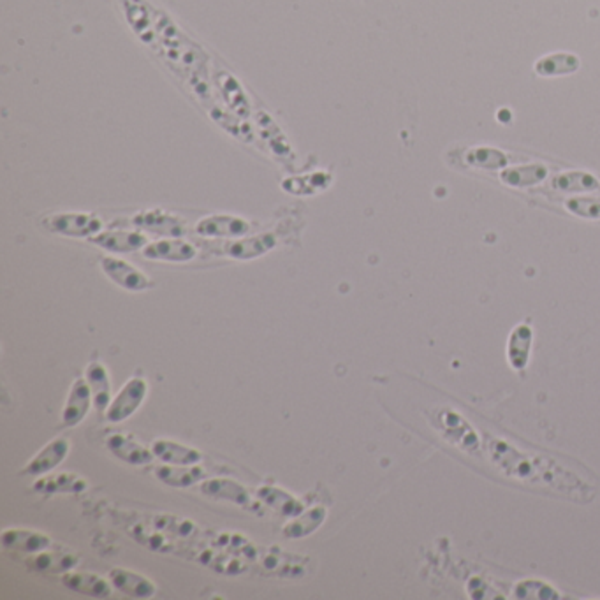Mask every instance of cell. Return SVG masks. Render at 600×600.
<instances>
[{
    "mask_svg": "<svg viewBox=\"0 0 600 600\" xmlns=\"http://www.w3.org/2000/svg\"><path fill=\"white\" fill-rule=\"evenodd\" d=\"M146 394H148V383L142 377H133L111 400L106 411L107 421L122 423L129 420L142 407Z\"/></svg>",
    "mask_w": 600,
    "mask_h": 600,
    "instance_id": "cell-1",
    "label": "cell"
},
{
    "mask_svg": "<svg viewBox=\"0 0 600 600\" xmlns=\"http://www.w3.org/2000/svg\"><path fill=\"white\" fill-rule=\"evenodd\" d=\"M199 492L215 500H226L231 503H236L250 512H259V507H261V503L254 500V496L250 494L247 488L233 479H226V477L205 479L199 485Z\"/></svg>",
    "mask_w": 600,
    "mask_h": 600,
    "instance_id": "cell-2",
    "label": "cell"
},
{
    "mask_svg": "<svg viewBox=\"0 0 600 600\" xmlns=\"http://www.w3.org/2000/svg\"><path fill=\"white\" fill-rule=\"evenodd\" d=\"M44 224L50 231L66 236H94L103 227V222L90 213H59L48 217Z\"/></svg>",
    "mask_w": 600,
    "mask_h": 600,
    "instance_id": "cell-3",
    "label": "cell"
},
{
    "mask_svg": "<svg viewBox=\"0 0 600 600\" xmlns=\"http://www.w3.org/2000/svg\"><path fill=\"white\" fill-rule=\"evenodd\" d=\"M69 451H71V442L64 437H59V438L48 442L36 457L25 465L22 474L32 475V477L46 475V474L53 472L64 459L68 458Z\"/></svg>",
    "mask_w": 600,
    "mask_h": 600,
    "instance_id": "cell-4",
    "label": "cell"
},
{
    "mask_svg": "<svg viewBox=\"0 0 600 600\" xmlns=\"http://www.w3.org/2000/svg\"><path fill=\"white\" fill-rule=\"evenodd\" d=\"M109 581L115 590L133 599H152L157 594V586L153 581L131 568L116 567L109 570Z\"/></svg>",
    "mask_w": 600,
    "mask_h": 600,
    "instance_id": "cell-5",
    "label": "cell"
},
{
    "mask_svg": "<svg viewBox=\"0 0 600 600\" xmlns=\"http://www.w3.org/2000/svg\"><path fill=\"white\" fill-rule=\"evenodd\" d=\"M62 585L74 594L92 599H107L113 594V585L105 577L92 572H66L62 574Z\"/></svg>",
    "mask_w": 600,
    "mask_h": 600,
    "instance_id": "cell-6",
    "label": "cell"
},
{
    "mask_svg": "<svg viewBox=\"0 0 600 600\" xmlns=\"http://www.w3.org/2000/svg\"><path fill=\"white\" fill-rule=\"evenodd\" d=\"M101 266L107 277L127 291H144L152 287L150 279L127 261L116 257H103Z\"/></svg>",
    "mask_w": 600,
    "mask_h": 600,
    "instance_id": "cell-7",
    "label": "cell"
},
{
    "mask_svg": "<svg viewBox=\"0 0 600 600\" xmlns=\"http://www.w3.org/2000/svg\"><path fill=\"white\" fill-rule=\"evenodd\" d=\"M2 546L11 551L41 553L51 548V539L44 531L27 529H5L0 535Z\"/></svg>",
    "mask_w": 600,
    "mask_h": 600,
    "instance_id": "cell-8",
    "label": "cell"
},
{
    "mask_svg": "<svg viewBox=\"0 0 600 600\" xmlns=\"http://www.w3.org/2000/svg\"><path fill=\"white\" fill-rule=\"evenodd\" d=\"M106 448L116 458L122 459L124 463H129V465H136V466L148 465L155 458L152 448L146 449L134 437L125 435V433L109 435L106 438Z\"/></svg>",
    "mask_w": 600,
    "mask_h": 600,
    "instance_id": "cell-9",
    "label": "cell"
},
{
    "mask_svg": "<svg viewBox=\"0 0 600 600\" xmlns=\"http://www.w3.org/2000/svg\"><path fill=\"white\" fill-rule=\"evenodd\" d=\"M92 403H94L92 391H90L87 379H76L72 383L66 405L62 409L64 426H76V424L81 423L87 418Z\"/></svg>",
    "mask_w": 600,
    "mask_h": 600,
    "instance_id": "cell-10",
    "label": "cell"
},
{
    "mask_svg": "<svg viewBox=\"0 0 600 600\" xmlns=\"http://www.w3.org/2000/svg\"><path fill=\"white\" fill-rule=\"evenodd\" d=\"M155 477L171 488H190L198 483H203L207 477L205 468L198 465H171L164 463L155 468Z\"/></svg>",
    "mask_w": 600,
    "mask_h": 600,
    "instance_id": "cell-11",
    "label": "cell"
},
{
    "mask_svg": "<svg viewBox=\"0 0 600 600\" xmlns=\"http://www.w3.org/2000/svg\"><path fill=\"white\" fill-rule=\"evenodd\" d=\"M250 224L244 218L231 215H217L203 218L196 231L203 236H222V238H236L247 235Z\"/></svg>",
    "mask_w": 600,
    "mask_h": 600,
    "instance_id": "cell-12",
    "label": "cell"
},
{
    "mask_svg": "<svg viewBox=\"0 0 600 600\" xmlns=\"http://www.w3.org/2000/svg\"><path fill=\"white\" fill-rule=\"evenodd\" d=\"M85 379L92 391V400L94 407L99 412H106L109 403H111V381H109V372L106 366L101 361H92L88 363L85 370Z\"/></svg>",
    "mask_w": 600,
    "mask_h": 600,
    "instance_id": "cell-13",
    "label": "cell"
},
{
    "mask_svg": "<svg viewBox=\"0 0 600 600\" xmlns=\"http://www.w3.org/2000/svg\"><path fill=\"white\" fill-rule=\"evenodd\" d=\"M146 259H157V261H173V263H187L196 257L198 250L185 242V240H161L155 244L146 245L143 250Z\"/></svg>",
    "mask_w": 600,
    "mask_h": 600,
    "instance_id": "cell-14",
    "label": "cell"
},
{
    "mask_svg": "<svg viewBox=\"0 0 600 600\" xmlns=\"http://www.w3.org/2000/svg\"><path fill=\"white\" fill-rule=\"evenodd\" d=\"M255 496L263 505L270 507L272 511L287 516V518H294L301 511H305L303 503L296 496H292L289 492L277 488V486H261Z\"/></svg>",
    "mask_w": 600,
    "mask_h": 600,
    "instance_id": "cell-15",
    "label": "cell"
},
{
    "mask_svg": "<svg viewBox=\"0 0 600 600\" xmlns=\"http://www.w3.org/2000/svg\"><path fill=\"white\" fill-rule=\"evenodd\" d=\"M152 451H153L155 458L161 459L162 463H171V465H198L203 459L201 451L178 444L175 440H164V438L155 440L152 444Z\"/></svg>",
    "mask_w": 600,
    "mask_h": 600,
    "instance_id": "cell-16",
    "label": "cell"
},
{
    "mask_svg": "<svg viewBox=\"0 0 600 600\" xmlns=\"http://www.w3.org/2000/svg\"><path fill=\"white\" fill-rule=\"evenodd\" d=\"M328 509L322 505H314L312 509L301 511L291 522L283 525L282 533L287 539H303L314 533L326 522Z\"/></svg>",
    "mask_w": 600,
    "mask_h": 600,
    "instance_id": "cell-17",
    "label": "cell"
},
{
    "mask_svg": "<svg viewBox=\"0 0 600 600\" xmlns=\"http://www.w3.org/2000/svg\"><path fill=\"white\" fill-rule=\"evenodd\" d=\"M579 68H581V60L577 55L568 53V51H557V53L540 57L535 62L533 71L542 78H555V76L574 74Z\"/></svg>",
    "mask_w": 600,
    "mask_h": 600,
    "instance_id": "cell-18",
    "label": "cell"
},
{
    "mask_svg": "<svg viewBox=\"0 0 600 600\" xmlns=\"http://www.w3.org/2000/svg\"><path fill=\"white\" fill-rule=\"evenodd\" d=\"M87 481L76 474L69 472H60L55 475H48L42 479H37L34 483V492L37 494H83L87 490Z\"/></svg>",
    "mask_w": 600,
    "mask_h": 600,
    "instance_id": "cell-19",
    "label": "cell"
},
{
    "mask_svg": "<svg viewBox=\"0 0 600 600\" xmlns=\"http://www.w3.org/2000/svg\"><path fill=\"white\" fill-rule=\"evenodd\" d=\"M109 252H134L146 245V238L134 231H106L90 240Z\"/></svg>",
    "mask_w": 600,
    "mask_h": 600,
    "instance_id": "cell-20",
    "label": "cell"
},
{
    "mask_svg": "<svg viewBox=\"0 0 600 600\" xmlns=\"http://www.w3.org/2000/svg\"><path fill=\"white\" fill-rule=\"evenodd\" d=\"M261 565L268 572L279 574L283 577H298V576L305 574V562H300V557L279 551V549L266 551V555L261 560Z\"/></svg>",
    "mask_w": 600,
    "mask_h": 600,
    "instance_id": "cell-21",
    "label": "cell"
},
{
    "mask_svg": "<svg viewBox=\"0 0 600 600\" xmlns=\"http://www.w3.org/2000/svg\"><path fill=\"white\" fill-rule=\"evenodd\" d=\"M134 224L143 229L155 231L161 235H170V236H180L185 233V224L177 217L166 215V213H143L134 218Z\"/></svg>",
    "mask_w": 600,
    "mask_h": 600,
    "instance_id": "cell-22",
    "label": "cell"
},
{
    "mask_svg": "<svg viewBox=\"0 0 600 600\" xmlns=\"http://www.w3.org/2000/svg\"><path fill=\"white\" fill-rule=\"evenodd\" d=\"M78 557L72 551H64V549H44L37 553L36 565L37 570L46 572V574H66L72 570L78 565Z\"/></svg>",
    "mask_w": 600,
    "mask_h": 600,
    "instance_id": "cell-23",
    "label": "cell"
},
{
    "mask_svg": "<svg viewBox=\"0 0 600 600\" xmlns=\"http://www.w3.org/2000/svg\"><path fill=\"white\" fill-rule=\"evenodd\" d=\"M548 177V170L542 164H523L516 168H505L500 173V180L509 187H531Z\"/></svg>",
    "mask_w": 600,
    "mask_h": 600,
    "instance_id": "cell-24",
    "label": "cell"
},
{
    "mask_svg": "<svg viewBox=\"0 0 600 600\" xmlns=\"http://www.w3.org/2000/svg\"><path fill=\"white\" fill-rule=\"evenodd\" d=\"M273 245H275L273 236L263 235V236H255V238H248V240L229 242L224 245V252L235 259H252V257L263 255L264 252L273 248Z\"/></svg>",
    "mask_w": 600,
    "mask_h": 600,
    "instance_id": "cell-25",
    "label": "cell"
},
{
    "mask_svg": "<svg viewBox=\"0 0 600 600\" xmlns=\"http://www.w3.org/2000/svg\"><path fill=\"white\" fill-rule=\"evenodd\" d=\"M465 161L470 166L481 168V170H490V171H502L509 166V159L503 152L492 148V146H475L472 150H468Z\"/></svg>",
    "mask_w": 600,
    "mask_h": 600,
    "instance_id": "cell-26",
    "label": "cell"
},
{
    "mask_svg": "<svg viewBox=\"0 0 600 600\" xmlns=\"http://www.w3.org/2000/svg\"><path fill=\"white\" fill-rule=\"evenodd\" d=\"M553 187L564 192H592L599 189V180L583 171H568L553 180Z\"/></svg>",
    "mask_w": 600,
    "mask_h": 600,
    "instance_id": "cell-27",
    "label": "cell"
},
{
    "mask_svg": "<svg viewBox=\"0 0 600 600\" xmlns=\"http://www.w3.org/2000/svg\"><path fill=\"white\" fill-rule=\"evenodd\" d=\"M567 208L579 217L600 218L599 198H572V199H568Z\"/></svg>",
    "mask_w": 600,
    "mask_h": 600,
    "instance_id": "cell-28",
    "label": "cell"
}]
</instances>
